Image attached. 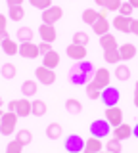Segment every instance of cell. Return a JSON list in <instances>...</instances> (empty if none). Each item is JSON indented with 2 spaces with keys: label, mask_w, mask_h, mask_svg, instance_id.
I'll list each match as a JSON object with an SVG mask.
<instances>
[{
  "label": "cell",
  "mask_w": 138,
  "mask_h": 153,
  "mask_svg": "<svg viewBox=\"0 0 138 153\" xmlns=\"http://www.w3.org/2000/svg\"><path fill=\"white\" fill-rule=\"evenodd\" d=\"M17 119L19 117H17L13 111L4 113V119H2V123H0V134H2V136H12V134L16 132Z\"/></svg>",
  "instance_id": "6da1fadb"
},
{
  "label": "cell",
  "mask_w": 138,
  "mask_h": 153,
  "mask_svg": "<svg viewBox=\"0 0 138 153\" xmlns=\"http://www.w3.org/2000/svg\"><path fill=\"white\" fill-rule=\"evenodd\" d=\"M100 100H102V103L106 105V107H115L119 103V100H121V94H119V90L115 86L109 84L107 88L102 90V96H100Z\"/></svg>",
  "instance_id": "7a4b0ae2"
},
{
  "label": "cell",
  "mask_w": 138,
  "mask_h": 153,
  "mask_svg": "<svg viewBox=\"0 0 138 153\" xmlns=\"http://www.w3.org/2000/svg\"><path fill=\"white\" fill-rule=\"evenodd\" d=\"M111 132V124H109L106 119H96L92 124H90V134L94 138H106Z\"/></svg>",
  "instance_id": "3957f363"
},
{
  "label": "cell",
  "mask_w": 138,
  "mask_h": 153,
  "mask_svg": "<svg viewBox=\"0 0 138 153\" xmlns=\"http://www.w3.org/2000/svg\"><path fill=\"white\" fill-rule=\"evenodd\" d=\"M35 76L39 79V82L44 84V86H50V84L56 82L54 69H48V67H44V65H40V67H37V69H35Z\"/></svg>",
  "instance_id": "277c9868"
},
{
  "label": "cell",
  "mask_w": 138,
  "mask_h": 153,
  "mask_svg": "<svg viewBox=\"0 0 138 153\" xmlns=\"http://www.w3.org/2000/svg\"><path fill=\"white\" fill-rule=\"evenodd\" d=\"M65 149L67 153H81L84 149V140L79 136V134H69L67 138H65Z\"/></svg>",
  "instance_id": "5b68a950"
},
{
  "label": "cell",
  "mask_w": 138,
  "mask_h": 153,
  "mask_svg": "<svg viewBox=\"0 0 138 153\" xmlns=\"http://www.w3.org/2000/svg\"><path fill=\"white\" fill-rule=\"evenodd\" d=\"M61 16H63V10H61L60 6H50L48 10L42 12L40 19H42V23H46V25H54L56 21L61 19Z\"/></svg>",
  "instance_id": "8992f818"
},
{
  "label": "cell",
  "mask_w": 138,
  "mask_h": 153,
  "mask_svg": "<svg viewBox=\"0 0 138 153\" xmlns=\"http://www.w3.org/2000/svg\"><path fill=\"white\" fill-rule=\"evenodd\" d=\"M92 80L104 90V88H107V86H109V80H111V73H109V69H106V67H100L98 71H94Z\"/></svg>",
  "instance_id": "52a82bcc"
},
{
  "label": "cell",
  "mask_w": 138,
  "mask_h": 153,
  "mask_svg": "<svg viewBox=\"0 0 138 153\" xmlns=\"http://www.w3.org/2000/svg\"><path fill=\"white\" fill-rule=\"evenodd\" d=\"M104 119L115 128V126H119V124L123 123V111L117 107V105H115V107H106V117H104Z\"/></svg>",
  "instance_id": "ba28073f"
},
{
  "label": "cell",
  "mask_w": 138,
  "mask_h": 153,
  "mask_svg": "<svg viewBox=\"0 0 138 153\" xmlns=\"http://www.w3.org/2000/svg\"><path fill=\"white\" fill-rule=\"evenodd\" d=\"M40 50H39V44H33V42H21L19 44V56L27 57V59H35L39 57Z\"/></svg>",
  "instance_id": "9c48e42d"
},
{
  "label": "cell",
  "mask_w": 138,
  "mask_h": 153,
  "mask_svg": "<svg viewBox=\"0 0 138 153\" xmlns=\"http://www.w3.org/2000/svg\"><path fill=\"white\" fill-rule=\"evenodd\" d=\"M65 52H67V56L71 57V59H75V61H83L84 57H87V46L75 44V42L65 48Z\"/></svg>",
  "instance_id": "30bf717a"
},
{
  "label": "cell",
  "mask_w": 138,
  "mask_h": 153,
  "mask_svg": "<svg viewBox=\"0 0 138 153\" xmlns=\"http://www.w3.org/2000/svg\"><path fill=\"white\" fill-rule=\"evenodd\" d=\"M33 111V102H29V100L23 96L21 100H17V107H16V115L19 119H25V117H29Z\"/></svg>",
  "instance_id": "8fae6325"
},
{
  "label": "cell",
  "mask_w": 138,
  "mask_h": 153,
  "mask_svg": "<svg viewBox=\"0 0 138 153\" xmlns=\"http://www.w3.org/2000/svg\"><path fill=\"white\" fill-rule=\"evenodd\" d=\"M39 35H40V38H42V42H54L56 40V27L54 25H46V23H42V25L39 27Z\"/></svg>",
  "instance_id": "7c38bea8"
},
{
  "label": "cell",
  "mask_w": 138,
  "mask_h": 153,
  "mask_svg": "<svg viewBox=\"0 0 138 153\" xmlns=\"http://www.w3.org/2000/svg\"><path fill=\"white\" fill-rule=\"evenodd\" d=\"M88 79H90V75H87L84 71H81L79 67H75L73 71H71V76H69V80L73 82L75 86H87L88 84Z\"/></svg>",
  "instance_id": "4fadbf2b"
},
{
  "label": "cell",
  "mask_w": 138,
  "mask_h": 153,
  "mask_svg": "<svg viewBox=\"0 0 138 153\" xmlns=\"http://www.w3.org/2000/svg\"><path fill=\"white\" fill-rule=\"evenodd\" d=\"M132 136V126L127 123H121L119 126H115V132H113V138H117V140H128V138Z\"/></svg>",
  "instance_id": "5bb4252c"
},
{
  "label": "cell",
  "mask_w": 138,
  "mask_h": 153,
  "mask_svg": "<svg viewBox=\"0 0 138 153\" xmlns=\"http://www.w3.org/2000/svg\"><path fill=\"white\" fill-rule=\"evenodd\" d=\"M131 23L132 17H125V16H115V19H113V27L121 33H131Z\"/></svg>",
  "instance_id": "9a60e30c"
},
{
  "label": "cell",
  "mask_w": 138,
  "mask_h": 153,
  "mask_svg": "<svg viewBox=\"0 0 138 153\" xmlns=\"http://www.w3.org/2000/svg\"><path fill=\"white\" fill-rule=\"evenodd\" d=\"M119 54H121V61H131L136 56V46L131 42H125L123 46H119Z\"/></svg>",
  "instance_id": "2e32d148"
},
{
  "label": "cell",
  "mask_w": 138,
  "mask_h": 153,
  "mask_svg": "<svg viewBox=\"0 0 138 153\" xmlns=\"http://www.w3.org/2000/svg\"><path fill=\"white\" fill-rule=\"evenodd\" d=\"M42 65L48 67V69H56V67L60 65V54H58L56 50H52V52H48V54H44V56H42Z\"/></svg>",
  "instance_id": "e0dca14e"
},
{
  "label": "cell",
  "mask_w": 138,
  "mask_h": 153,
  "mask_svg": "<svg viewBox=\"0 0 138 153\" xmlns=\"http://www.w3.org/2000/svg\"><path fill=\"white\" fill-rule=\"evenodd\" d=\"M92 31L96 33L98 36L107 35V33H109V21H107L106 17H98V19H96V23L92 25Z\"/></svg>",
  "instance_id": "ac0fdd59"
},
{
  "label": "cell",
  "mask_w": 138,
  "mask_h": 153,
  "mask_svg": "<svg viewBox=\"0 0 138 153\" xmlns=\"http://www.w3.org/2000/svg\"><path fill=\"white\" fill-rule=\"evenodd\" d=\"M61 132H63V128H61L60 123H50L46 126V138L48 140H58V138H61Z\"/></svg>",
  "instance_id": "d6986e66"
},
{
  "label": "cell",
  "mask_w": 138,
  "mask_h": 153,
  "mask_svg": "<svg viewBox=\"0 0 138 153\" xmlns=\"http://www.w3.org/2000/svg\"><path fill=\"white\" fill-rule=\"evenodd\" d=\"M102 151V142H100V138H88L87 142H84V153H100Z\"/></svg>",
  "instance_id": "ffe728a7"
},
{
  "label": "cell",
  "mask_w": 138,
  "mask_h": 153,
  "mask_svg": "<svg viewBox=\"0 0 138 153\" xmlns=\"http://www.w3.org/2000/svg\"><path fill=\"white\" fill-rule=\"evenodd\" d=\"M100 46H102V50L106 52V50H113V48H119L117 46V38L113 36V35H104V36H100Z\"/></svg>",
  "instance_id": "44dd1931"
},
{
  "label": "cell",
  "mask_w": 138,
  "mask_h": 153,
  "mask_svg": "<svg viewBox=\"0 0 138 153\" xmlns=\"http://www.w3.org/2000/svg\"><path fill=\"white\" fill-rule=\"evenodd\" d=\"M0 46H2V52H4L6 56H16V54H19V44H17V42H13L12 38L4 40Z\"/></svg>",
  "instance_id": "7402d4cb"
},
{
  "label": "cell",
  "mask_w": 138,
  "mask_h": 153,
  "mask_svg": "<svg viewBox=\"0 0 138 153\" xmlns=\"http://www.w3.org/2000/svg\"><path fill=\"white\" fill-rule=\"evenodd\" d=\"M16 35H17V40H19V44H21V42H33V35H35V33H33L31 27H19Z\"/></svg>",
  "instance_id": "603a6c76"
},
{
  "label": "cell",
  "mask_w": 138,
  "mask_h": 153,
  "mask_svg": "<svg viewBox=\"0 0 138 153\" xmlns=\"http://www.w3.org/2000/svg\"><path fill=\"white\" fill-rule=\"evenodd\" d=\"M65 109H67L69 115H79L83 111V103H81L79 100H75V98H69L67 102H65Z\"/></svg>",
  "instance_id": "cb8c5ba5"
},
{
  "label": "cell",
  "mask_w": 138,
  "mask_h": 153,
  "mask_svg": "<svg viewBox=\"0 0 138 153\" xmlns=\"http://www.w3.org/2000/svg\"><path fill=\"white\" fill-rule=\"evenodd\" d=\"M21 94L25 96V98H33V96L37 94V82H35V80H23Z\"/></svg>",
  "instance_id": "d4e9b609"
},
{
  "label": "cell",
  "mask_w": 138,
  "mask_h": 153,
  "mask_svg": "<svg viewBox=\"0 0 138 153\" xmlns=\"http://www.w3.org/2000/svg\"><path fill=\"white\" fill-rule=\"evenodd\" d=\"M46 111H48L46 102H42V100H35V102H33V111H31V115H35V117H44Z\"/></svg>",
  "instance_id": "484cf974"
},
{
  "label": "cell",
  "mask_w": 138,
  "mask_h": 153,
  "mask_svg": "<svg viewBox=\"0 0 138 153\" xmlns=\"http://www.w3.org/2000/svg\"><path fill=\"white\" fill-rule=\"evenodd\" d=\"M94 2L98 4V6H102V8H106L107 12H115V10L121 8V0H94Z\"/></svg>",
  "instance_id": "4316f807"
},
{
  "label": "cell",
  "mask_w": 138,
  "mask_h": 153,
  "mask_svg": "<svg viewBox=\"0 0 138 153\" xmlns=\"http://www.w3.org/2000/svg\"><path fill=\"white\" fill-rule=\"evenodd\" d=\"M87 96L90 100H100V96H102V88L94 82V80H90L87 84Z\"/></svg>",
  "instance_id": "83f0119b"
},
{
  "label": "cell",
  "mask_w": 138,
  "mask_h": 153,
  "mask_svg": "<svg viewBox=\"0 0 138 153\" xmlns=\"http://www.w3.org/2000/svg\"><path fill=\"white\" fill-rule=\"evenodd\" d=\"M8 17L12 19V21H21L23 17H25V10L23 6H12L8 10Z\"/></svg>",
  "instance_id": "f1b7e54d"
},
{
  "label": "cell",
  "mask_w": 138,
  "mask_h": 153,
  "mask_svg": "<svg viewBox=\"0 0 138 153\" xmlns=\"http://www.w3.org/2000/svg\"><path fill=\"white\" fill-rule=\"evenodd\" d=\"M115 79H117V80H123V82H125V80H128V79H131V69H128L125 63L117 65V67H115Z\"/></svg>",
  "instance_id": "f546056e"
},
{
  "label": "cell",
  "mask_w": 138,
  "mask_h": 153,
  "mask_svg": "<svg viewBox=\"0 0 138 153\" xmlns=\"http://www.w3.org/2000/svg\"><path fill=\"white\" fill-rule=\"evenodd\" d=\"M96 19H98V12H96V10L87 8L83 12V21L87 23V25H94V23H96Z\"/></svg>",
  "instance_id": "4dcf8cb0"
},
{
  "label": "cell",
  "mask_w": 138,
  "mask_h": 153,
  "mask_svg": "<svg viewBox=\"0 0 138 153\" xmlns=\"http://www.w3.org/2000/svg\"><path fill=\"white\" fill-rule=\"evenodd\" d=\"M104 59H106L107 63H117V61H121L119 48H113V50H106V52H104Z\"/></svg>",
  "instance_id": "1f68e13d"
},
{
  "label": "cell",
  "mask_w": 138,
  "mask_h": 153,
  "mask_svg": "<svg viewBox=\"0 0 138 153\" xmlns=\"http://www.w3.org/2000/svg\"><path fill=\"white\" fill-rule=\"evenodd\" d=\"M16 140H19L23 146H29V143L33 142V134H31V130L23 128V130H19V132L16 134Z\"/></svg>",
  "instance_id": "d6a6232c"
},
{
  "label": "cell",
  "mask_w": 138,
  "mask_h": 153,
  "mask_svg": "<svg viewBox=\"0 0 138 153\" xmlns=\"http://www.w3.org/2000/svg\"><path fill=\"white\" fill-rule=\"evenodd\" d=\"M0 71H2V76L6 80H12L13 76H16V65H13V63H4Z\"/></svg>",
  "instance_id": "836d02e7"
},
{
  "label": "cell",
  "mask_w": 138,
  "mask_h": 153,
  "mask_svg": "<svg viewBox=\"0 0 138 153\" xmlns=\"http://www.w3.org/2000/svg\"><path fill=\"white\" fill-rule=\"evenodd\" d=\"M106 149H107L109 153H121V151H123L121 140H117V138H111V140L106 143Z\"/></svg>",
  "instance_id": "e575fe53"
},
{
  "label": "cell",
  "mask_w": 138,
  "mask_h": 153,
  "mask_svg": "<svg viewBox=\"0 0 138 153\" xmlns=\"http://www.w3.org/2000/svg\"><path fill=\"white\" fill-rule=\"evenodd\" d=\"M88 40H90V36H88V35H87L84 31H77V33L73 35V42H75V44L87 46V44H88Z\"/></svg>",
  "instance_id": "d590c367"
},
{
  "label": "cell",
  "mask_w": 138,
  "mask_h": 153,
  "mask_svg": "<svg viewBox=\"0 0 138 153\" xmlns=\"http://www.w3.org/2000/svg\"><path fill=\"white\" fill-rule=\"evenodd\" d=\"M6 153H23V143L19 140H12L6 146Z\"/></svg>",
  "instance_id": "8d00e7d4"
},
{
  "label": "cell",
  "mask_w": 138,
  "mask_h": 153,
  "mask_svg": "<svg viewBox=\"0 0 138 153\" xmlns=\"http://www.w3.org/2000/svg\"><path fill=\"white\" fill-rule=\"evenodd\" d=\"M29 2H31L33 8L40 10V12H44V10H48L50 6H54V4H52V0H29Z\"/></svg>",
  "instance_id": "74e56055"
},
{
  "label": "cell",
  "mask_w": 138,
  "mask_h": 153,
  "mask_svg": "<svg viewBox=\"0 0 138 153\" xmlns=\"http://www.w3.org/2000/svg\"><path fill=\"white\" fill-rule=\"evenodd\" d=\"M132 10H134V8H132L128 2H123V4H121V8H119V16L131 17V16H132Z\"/></svg>",
  "instance_id": "f35d334b"
},
{
  "label": "cell",
  "mask_w": 138,
  "mask_h": 153,
  "mask_svg": "<svg viewBox=\"0 0 138 153\" xmlns=\"http://www.w3.org/2000/svg\"><path fill=\"white\" fill-rule=\"evenodd\" d=\"M77 67H79L81 71H84L87 75L94 76V69H92V65H90V61H79V63H77Z\"/></svg>",
  "instance_id": "ab89813d"
},
{
  "label": "cell",
  "mask_w": 138,
  "mask_h": 153,
  "mask_svg": "<svg viewBox=\"0 0 138 153\" xmlns=\"http://www.w3.org/2000/svg\"><path fill=\"white\" fill-rule=\"evenodd\" d=\"M39 50H40V54H42V56H44V54H48V52H52L50 42H40V44H39Z\"/></svg>",
  "instance_id": "60d3db41"
},
{
  "label": "cell",
  "mask_w": 138,
  "mask_h": 153,
  "mask_svg": "<svg viewBox=\"0 0 138 153\" xmlns=\"http://www.w3.org/2000/svg\"><path fill=\"white\" fill-rule=\"evenodd\" d=\"M6 27H8V19L4 13H0V31H6Z\"/></svg>",
  "instance_id": "b9f144b4"
},
{
  "label": "cell",
  "mask_w": 138,
  "mask_h": 153,
  "mask_svg": "<svg viewBox=\"0 0 138 153\" xmlns=\"http://www.w3.org/2000/svg\"><path fill=\"white\" fill-rule=\"evenodd\" d=\"M131 33L138 36V19H132V23H131Z\"/></svg>",
  "instance_id": "7bdbcfd3"
},
{
  "label": "cell",
  "mask_w": 138,
  "mask_h": 153,
  "mask_svg": "<svg viewBox=\"0 0 138 153\" xmlns=\"http://www.w3.org/2000/svg\"><path fill=\"white\" fill-rule=\"evenodd\" d=\"M6 4L8 6H23V0H6Z\"/></svg>",
  "instance_id": "ee69618b"
},
{
  "label": "cell",
  "mask_w": 138,
  "mask_h": 153,
  "mask_svg": "<svg viewBox=\"0 0 138 153\" xmlns=\"http://www.w3.org/2000/svg\"><path fill=\"white\" fill-rule=\"evenodd\" d=\"M16 107H17V100H12V102L8 103V111H13V113H16Z\"/></svg>",
  "instance_id": "f6af8a7d"
},
{
  "label": "cell",
  "mask_w": 138,
  "mask_h": 153,
  "mask_svg": "<svg viewBox=\"0 0 138 153\" xmlns=\"http://www.w3.org/2000/svg\"><path fill=\"white\" fill-rule=\"evenodd\" d=\"M10 38V35H8V31H0V44H2L4 40H8Z\"/></svg>",
  "instance_id": "bcb514c9"
},
{
  "label": "cell",
  "mask_w": 138,
  "mask_h": 153,
  "mask_svg": "<svg viewBox=\"0 0 138 153\" xmlns=\"http://www.w3.org/2000/svg\"><path fill=\"white\" fill-rule=\"evenodd\" d=\"M134 105L138 107V80H136V84H134Z\"/></svg>",
  "instance_id": "7dc6e473"
},
{
  "label": "cell",
  "mask_w": 138,
  "mask_h": 153,
  "mask_svg": "<svg viewBox=\"0 0 138 153\" xmlns=\"http://www.w3.org/2000/svg\"><path fill=\"white\" fill-rule=\"evenodd\" d=\"M98 17H107V10H106V8H102V10L98 12Z\"/></svg>",
  "instance_id": "c3c4849f"
},
{
  "label": "cell",
  "mask_w": 138,
  "mask_h": 153,
  "mask_svg": "<svg viewBox=\"0 0 138 153\" xmlns=\"http://www.w3.org/2000/svg\"><path fill=\"white\" fill-rule=\"evenodd\" d=\"M132 136H134V138H138V123L134 124V126H132Z\"/></svg>",
  "instance_id": "681fc988"
},
{
  "label": "cell",
  "mask_w": 138,
  "mask_h": 153,
  "mask_svg": "<svg viewBox=\"0 0 138 153\" xmlns=\"http://www.w3.org/2000/svg\"><path fill=\"white\" fill-rule=\"evenodd\" d=\"M127 2H128V4H131V6H132V8H138V0H127Z\"/></svg>",
  "instance_id": "f907efd6"
},
{
  "label": "cell",
  "mask_w": 138,
  "mask_h": 153,
  "mask_svg": "<svg viewBox=\"0 0 138 153\" xmlns=\"http://www.w3.org/2000/svg\"><path fill=\"white\" fill-rule=\"evenodd\" d=\"M2 119H4V111L0 109V123H2Z\"/></svg>",
  "instance_id": "816d5d0a"
},
{
  "label": "cell",
  "mask_w": 138,
  "mask_h": 153,
  "mask_svg": "<svg viewBox=\"0 0 138 153\" xmlns=\"http://www.w3.org/2000/svg\"><path fill=\"white\" fill-rule=\"evenodd\" d=\"M2 105H4V100H2V96H0V109H2Z\"/></svg>",
  "instance_id": "f5cc1de1"
},
{
  "label": "cell",
  "mask_w": 138,
  "mask_h": 153,
  "mask_svg": "<svg viewBox=\"0 0 138 153\" xmlns=\"http://www.w3.org/2000/svg\"><path fill=\"white\" fill-rule=\"evenodd\" d=\"M100 153H109V151H100Z\"/></svg>",
  "instance_id": "db71d44e"
}]
</instances>
